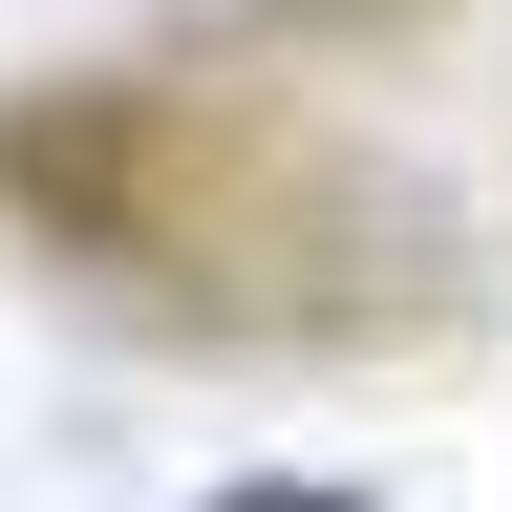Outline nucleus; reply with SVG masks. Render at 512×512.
<instances>
[{
	"label": "nucleus",
	"mask_w": 512,
	"mask_h": 512,
	"mask_svg": "<svg viewBox=\"0 0 512 512\" xmlns=\"http://www.w3.org/2000/svg\"><path fill=\"white\" fill-rule=\"evenodd\" d=\"M214 512H363V491H342V470H235Z\"/></svg>",
	"instance_id": "1"
}]
</instances>
